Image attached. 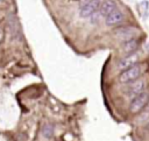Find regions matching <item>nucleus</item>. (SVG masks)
Wrapping results in <instances>:
<instances>
[{
  "instance_id": "nucleus-1",
  "label": "nucleus",
  "mask_w": 149,
  "mask_h": 141,
  "mask_svg": "<svg viewBox=\"0 0 149 141\" xmlns=\"http://www.w3.org/2000/svg\"><path fill=\"white\" fill-rule=\"evenodd\" d=\"M142 74V66L139 64H134L128 69H125L119 75V82L122 84H129L136 81Z\"/></svg>"
},
{
  "instance_id": "nucleus-2",
  "label": "nucleus",
  "mask_w": 149,
  "mask_h": 141,
  "mask_svg": "<svg viewBox=\"0 0 149 141\" xmlns=\"http://www.w3.org/2000/svg\"><path fill=\"white\" fill-rule=\"evenodd\" d=\"M138 34V29L135 27H130V26H123V27H119L114 30V35L115 38L122 42H126L128 40H132Z\"/></svg>"
},
{
  "instance_id": "nucleus-3",
  "label": "nucleus",
  "mask_w": 149,
  "mask_h": 141,
  "mask_svg": "<svg viewBox=\"0 0 149 141\" xmlns=\"http://www.w3.org/2000/svg\"><path fill=\"white\" fill-rule=\"evenodd\" d=\"M148 101H149V93H147L144 91L141 92V93H139L138 96H135L133 98L132 103H130V105H129L130 112H132V113L140 112L146 106V105L148 104Z\"/></svg>"
},
{
  "instance_id": "nucleus-4",
  "label": "nucleus",
  "mask_w": 149,
  "mask_h": 141,
  "mask_svg": "<svg viewBox=\"0 0 149 141\" xmlns=\"http://www.w3.org/2000/svg\"><path fill=\"white\" fill-rule=\"evenodd\" d=\"M101 5V0H90L89 3H86L84 6L79 8V15L81 17L85 19V17H90L95 12L99 9Z\"/></svg>"
},
{
  "instance_id": "nucleus-5",
  "label": "nucleus",
  "mask_w": 149,
  "mask_h": 141,
  "mask_svg": "<svg viewBox=\"0 0 149 141\" xmlns=\"http://www.w3.org/2000/svg\"><path fill=\"white\" fill-rule=\"evenodd\" d=\"M130 85L127 87L126 90V95L129 96V97H135L138 96L139 93L143 92L144 91V87H146V83L144 81L140 79V81H134L132 83H129Z\"/></svg>"
},
{
  "instance_id": "nucleus-6",
  "label": "nucleus",
  "mask_w": 149,
  "mask_h": 141,
  "mask_svg": "<svg viewBox=\"0 0 149 141\" xmlns=\"http://www.w3.org/2000/svg\"><path fill=\"white\" fill-rule=\"evenodd\" d=\"M123 17H125L123 13H122L120 9L115 8L113 12L109 13V14L105 17V23H106L107 26H115V25L122 22Z\"/></svg>"
},
{
  "instance_id": "nucleus-7",
  "label": "nucleus",
  "mask_w": 149,
  "mask_h": 141,
  "mask_svg": "<svg viewBox=\"0 0 149 141\" xmlns=\"http://www.w3.org/2000/svg\"><path fill=\"white\" fill-rule=\"evenodd\" d=\"M138 60H139V56H138L136 54H134V52H133V54H128V56H126L125 58H122V60L119 62L118 69H120V70L128 69V68H130L132 65L136 64Z\"/></svg>"
},
{
  "instance_id": "nucleus-8",
  "label": "nucleus",
  "mask_w": 149,
  "mask_h": 141,
  "mask_svg": "<svg viewBox=\"0 0 149 141\" xmlns=\"http://www.w3.org/2000/svg\"><path fill=\"white\" fill-rule=\"evenodd\" d=\"M117 8V3L114 0H105L99 7V13L101 16H107L109 13H112Z\"/></svg>"
},
{
  "instance_id": "nucleus-9",
  "label": "nucleus",
  "mask_w": 149,
  "mask_h": 141,
  "mask_svg": "<svg viewBox=\"0 0 149 141\" xmlns=\"http://www.w3.org/2000/svg\"><path fill=\"white\" fill-rule=\"evenodd\" d=\"M139 47V43L135 39H132V40H128L126 42H123V46H122V50L126 52V54H133V52L138 49Z\"/></svg>"
},
{
  "instance_id": "nucleus-10",
  "label": "nucleus",
  "mask_w": 149,
  "mask_h": 141,
  "mask_svg": "<svg viewBox=\"0 0 149 141\" xmlns=\"http://www.w3.org/2000/svg\"><path fill=\"white\" fill-rule=\"evenodd\" d=\"M52 134H54V126H52V125H50V124L44 125V126H43V128H42V135H43L44 138L49 139V138H51V136H52Z\"/></svg>"
},
{
  "instance_id": "nucleus-11",
  "label": "nucleus",
  "mask_w": 149,
  "mask_h": 141,
  "mask_svg": "<svg viewBox=\"0 0 149 141\" xmlns=\"http://www.w3.org/2000/svg\"><path fill=\"white\" fill-rule=\"evenodd\" d=\"M148 7H149V4H148V1H146V0H143L142 3H140V5H139V13H140L141 16H143V17L146 16Z\"/></svg>"
},
{
  "instance_id": "nucleus-12",
  "label": "nucleus",
  "mask_w": 149,
  "mask_h": 141,
  "mask_svg": "<svg viewBox=\"0 0 149 141\" xmlns=\"http://www.w3.org/2000/svg\"><path fill=\"white\" fill-rule=\"evenodd\" d=\"M90 0H81V4H79V7H82V6H84L86 3H89Z\"/></svg>"
},
{
  "instance_id": "nucleus-13",
  "label": "nucleus",
  "mask_w": 149,
  "mask_h": 141,
  "mask_svg": "<svg viewBox=\"0 0 149 141\" xmlns=\"http://www.w3.org/2000/svg\"><path fill=\"white\" fill-rule=\"evenodd\" d=\"M3 3H4V0H0V5H3Z\"/></svg>"
}]
</instances>
